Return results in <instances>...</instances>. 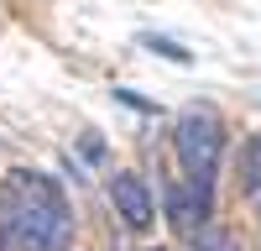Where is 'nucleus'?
Masks as SVG:
<instances>
[{"mask_svg":"<svg viewBox=\"0 0 261 251\" xmlns=\"http://www.w3.org/2000/svg\"><path fill=\"white\" fill-rule=\"evenodd\" d=\"M73 204L42 167H11L0 178V251H68Z\"/></svg>","mask_w":261,"mask_h":251,"instance_id":"nucleus-1","label":"nucleus"},{"mask_svg":"<svg viewBox=\"0 0 261 251\" xmlns=\"http://www.w3.org/2000/svg\"><path fill=\"white\" fill-rule=\"evenodd\" d=\"M172 146H178V167H183V188H193L199 199H214L220 183V162H225V120L214 105H188L172 126Z\"/></svg>","mask_w":261,"mask_h":251,"instance_id":"nucleus-2","label":"nucleus"},{"mask_svg":"<svg viewBox=\"0 0 261 251\" xmlns=\"http://www.w3.org/2000/svg\"><path fill=\"white\" fill-rule=\"evenodd\" d=\"M110 204L120 209V220H125L130 230H146V225H151V209H157L141 173H115V178H110Z\"/></svg>","mask_w":261,"mask_h":251,"instance_id":"nucleus-3","label":"nucleus"},{"mask_svg":"<svg viewBox=\"0 0 261 251\" xmlns=\"http://www.w3.org/2000/svg\"><path fill=\"white\" fill-rule=\"evenodd\" d=\"M167 220H172V230H183V236H199V230L214 220V199H199L193 188L172 183L167 188Z\"/></svg>","mask_w":261,"mask_h":251,"instance_id":"nucleus-4","label":"nucleus"},{"mask_svg":"<svg viewBox=\"0 0 261 251\" xmlns=\"http://www.w3.org/2000/svg\"><path fill=\"white\" fill-rule=\"evenodd\" d=\"M235 178H241L246 194H256V188H261V131H256V136H246L241 157H235Z\"/></svg>","mask_w":261,"mask_h":251,"instance_id":"nucleus-5","label":"nucleus"},{"mask_svg":"<svg viewBox=\"0 0 261 251\" xmlns=\"http://www.w3.org/2000/svg\"><path fill=\"white\" fill-rule=\"evenodd\" d=\"M146 53H157V58H167V63H193V53L188 47H178V42H167V37H157V32H141L136 37Z\"/></svg>","mask_w":261,"mask_h":251,"instance_id":"nucleus-6","label":"nucleus"},{"mask_svg":"<svg viewBox=\"0 0 261 251\" xmlns=\"http://www.w3.org/2000/svg\"><path fill=\"white\" fill-rule=\"evenodd\" d=\"M79 157H84V162H94V167H99L105 157H110V141H105L99 131H84V136H79Z\"/></svg>","mask_w":261,"mask_h":251,"instance_id":"nucleus-7","label":"nucleus"},{"mask_svg":"<svg viewBox=\"0 0 261 251\" xmlns=\"http://www.w3.org/2000/svg\"><path fill=\"white\" fill-rule=\"evenodd\" d=\"M188 251H235V241L225 236V230H214V225H204L199 236H193V246Z\"/></svg>","mask_w":261,"mask_h":251,"instance_id":"nucleus-8","label":"nucleus"},{"mask_svg":"<svg viewBox=\"0 0 261 251\" xmlns=\"http://www.w3.org/2000/svg\"><path fill=\"white\" fill-rule=\"evenodd\" d=\"M115 105H125V110H141V115H157V99H146L136 89H115Z\"/></svg>","mask_w":261,"mask_h":251,"instance_id":"nucleus-9","label":"nucleus"},{"mask_svg":"<svg viewBox=\"0 0 261 251\" xmlns=\"http://www.w3.org/2000/svg\"><path fill=\"white\" fill-rule=\"evenodd\" d=\"M251 215H256V225H261V188L251 194Z\"/></svg>","mask_w":261,"mask_h":251,"instance_id":"nucleus-10","label":"nucleus"},{"mask_svg":"<svg viewBox=\"0 0 261 251\" xmlns=\"http://www.w3.org/2000/svg\"><path fill=\"white\" fill-rule=\"evenodd\" d=\"M151 251H162V246H151Z\"/></svg>","mask_w":261,"mask_h":251,"instance_id":"nucleus-11","label":"nucleus"}]
</instances>
